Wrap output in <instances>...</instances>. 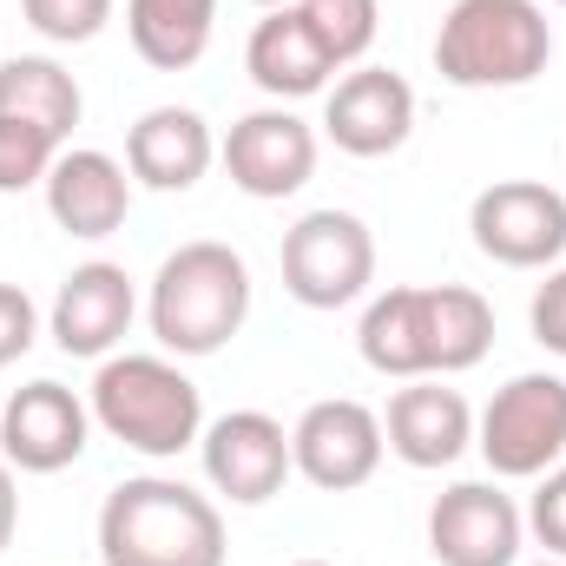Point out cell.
Segmentation results:
<instances>
[{
    "label": "cell",
    "instance_id": "8fae6325",
    "mask_svg": "<svg viewBox=\"0 0 566 566\" xmlns=\"http://www.w3.org/2000/svg\"><path fill=\"white\" fill-rule=\"evenodd\" d=\"M218 158L244 198H296L316 178V126L290 106H258L224 133Z\"/></svg>",
    "mask_w": 566,
    "mask_h": 566
},
{
    "label": "cell",
    "instance_id": "ac0fdd59",
    "mask_svg": "<svg viewBox=\"0 0 566 566\" xmlns=\"http://www.w3.org/2000/svg\"><path fill=\"white\" fill-rule=\"evenodd\" d=\"M244 73L283 106V99L323 93L329 73H336V60L323 53V40L310 33V20H303L296 7H271V13L251 27V40H244Z\"/></svg>",
    "mask_w": 566,
    "mask_h": 566
},
{
    "label": "cell",
    "instance_id": "52a82bcc",
    "mask_svg": "<svg viewBox=\"0 0 566 566\" xmlns=\"http://www.w3.org/2000/svg\"><path fill=\"white\" fill-rule=\"evenodd\" d=\"M474 251L507 271H547L566 258V191L541 178H501L468 205Z\"/></svg>",
    "mask_w": 566,
    "mask_h": 566
},
{
    "label": "cell",
    "instance_id": "7a4b0ae2",
    "mask_svg": "<svg viewBox=\"0 0 566 566\" xmlns=\"http://www.w3.org/2000/svg\"><path fill=\"white\" fill-rule=\"evenodd\" d=\"M145 316L165 356H218L251 316V264L218 238H191L158 264Z\"/></svg>",
    "mask_w": 566,
    "mask_h": 566
},
{
    "label": "cell",
    "instance_id": "5b68a950",
    "mask_svg": "<svg viewBox=\"0 0 566 566\" xmlns=\"http://www.w3.org/2000/svg\"><path fill=\"white\" fill-rule=\"evenodd\" d=\"M283 290L303 303V310H343L356 296H369L376 283V231L356 218V211H303L290 231H283Z\"/></svg>",
    "mask_w": 566,
    "mask_h": 566
},
{
    "label": "cell",
    "instance_id": "4316f807",
    "mask_svg": "<svg viewBox=\"0 0 566 566\" xmlns=\"http://www.w3.org/2000/svg\"><path fill=\"white\" fill-rule=\"evenodd\" d=\"M33 336H40V310H33V296H27L20 283H0V369L20 363V356L33 349Z\"/></svg>",
    "mask_w": 566,
    "mask_h": 566
},
{
    "label": "cell",
    "instance_id": "2e32d148",
    "mask_svg": "<svg viewBox=\"0 0 566 566\" xmlns=\"http://www.w3.org/2000/svg\"><path fill=\"white\" fill-rule=\"evenodd\" d=\"M46 211H53V224H60L66 238L99 244V238H113V231L126 224V211H133V171H126L113 151H93V145L60 151L53 171H46Z\"/></svg>",
    "mask_w": 566,
    "mask_h": 566
},
{
    "label": "cell",
    "instance_id": "603a6c76",
    "mask_svg": "<svg viewBox=\"0 0 566 566\" xmlns=\"http://www.w3.org/2000/svg\"><path fill=\"white\" fill-rule=\"evenodd\" d=\"M296 13L310 20V33L323 40V53L336 66H356L376 46V27H382L376 0H296Z\"/></svg>",
    "mask_w": 566,
    "mask_h": 566
},
{
    "label": "cell",
    "instance_id": "4dcf8cb0",
    "mask_svg": "<svg viewBox=\"0 0 566 566\" xmlns=\"http://www.w3.org/2000/svg\"><path fill=\"white\" fill-rule=\"evenodd\" d=\"M296 566H329V560H296Z\"/></svg>",
    "mask_w": 566,
    "mask_h": 566
},
{
    "label": "cell",
    "instance_id": "f1b7e54d",
    "mask_svg": "<svg viewBox=\"0 0 566 566\" xmlns=\"http://www.w3.org/2000/svg\"><path fill=\"white\" fill-rule=\"evenodd\" d=\"M13 527H20V488H13V461L0 454V554L13 541Z\"/></svg>",
    "mask_w": 566,
    "mask_h": 566
},
{
    "label": "cell",
    "instance_id": "484cf974",
    "mask_svg": "<svg viewBox=\"0 0 566 566\" xmlns=\"http://www.w3.org/2000/svg\"><path fill=\"white\" fill-rule=\"evenodd\" d=\"M527 527H534V541L547 547V560H566V461L541 474V488H534V501H527Z\"/></svg>",
    "mask_w": 566,
    "mask_h": 566
},
{
    "label": "cell",
    "instance_id": "d4e9b609",
    "mask_svg": "<svg viewBox=\"0 0 566 566\" xmlns=\"http://www.w3.org/2000/svg\"><path fill=\"white\" fill-rule=\"evenodd\" d=\"M20 13H27V27H33L40 40H53V46H86V40L106 33L113 0H20Z\"/></svg>",
    "mask_w": 566,
    "mask_h": 566
},
{
    "label": "cell",
    "instance_id": "9c48e42d",
    "mask_svg": "<svg viewBox=\"0 0 566 566\" xmlns=\"http://www.w3.org/2000/svg\"><path fill=\"white\" fill-rule=\"evenodd\" d=\"M205 454V481L231 501V507H264L271 494H283V481L296 474L290 461V428L264 409H231L198 434Z\"/></svg>",
    "mask_w": 566,
    "mask_h": 566
},
{
    "label": "cell",
    "instance_id": "ffe728a7",
    "mask_svg": "<svg viewBox=\"0 0 566 566\" xmlns=\"http://www.w3.org/2000/svg\"><path fill=\"white\" fill-rule=\"evenodd\" d=\"M86 99H80V80L46 60V53H13L0 60V119H20V126H40L66 145L73 126H80Z\"/></svg>",
    "mask_w": 566,
    "mask_h": 566
},
{
    "label": "cell",
    "instance_id": "3957f363",
    "mask_svg": "<svg viewBox=\"0 0 566 566\" xmlns=\"http://www.w3.org/2000/svg\"><path fill=\"white\" fill-rule=\"evenodd\" d=\"M554 60V20L541 0H454L434 33V73L461 93H507Z\"/></svg>",
    "mask_w": 566,
    "mask_h": 566
},
{
    "label": "cell",
    "instance_id": "5bb4252c",
    "mask_svg": "<svg viewBox=\"0 0 566 566\" xmlns=\"http://www.w3.org/2000/svg\"><path fill=\"white\" fill-rule=\"evenodd\" d=\"M133 316H139V290L126 277V264L93 258V264H73V271H66L53 310H46V329H53V343H60L66 356L106 363V356L126 343Z\"/></svg>",
    "mask_w": 566,
    "mask_h": 566
},
{
    "label": "cell",
    "instance_id": "cb8c5ba5",
    "mask_svg": "<svg viewBox=\"0 0 566 566\" xmlns=\"http://www.w3.org/2000/svg\"><path fill=\"white\" fill-rule=\"evenodd\" d=\"M60 151H66V145L53 139V133L20 126V119H0V191H33V185H46V171H53Z\"/></svg>",
    "mask_w": 566,
    "mask_h": 566
},
{
    "label": "cell",
    "instance_id": "6da1fadb",
    "mask_svg": "<svg viewBox=\"0 0 566 566\" xmlns=\"http://www.w3.org/2000/svg\"><path fill=\"white\" fill-rule=\"evenodd\" d=\"M224 514L211 494L171 481V474H133L99 507V560L106 566H224Z\"/></svg>",
    "mask_w": 566,
    "mask_h": 566
},
{
    "label": "cell",
    "instance_id": "4fadbf2b",
    "mask_svg": "<svg viewBox=\"0 0 566 566\" xmlns=\"http://www.w3.org/2000/svg\"><path fill=\"white\" fill-rule=\"evenodd\" d=\"M323 133L349 158H389L416 133V86L389 66H356L323 99Z\"/></svg>",
    "mask_w": 566,
    "mask_h": 566
},
{
    "label": "cell",
    "instance_id": "30bf717a",
    "mask_svg": "<svg viewBox=\"0 0 566 566\" xmlns=\"http://www.w3.org/2000/svg\"><path fill=\"white\" fill-rule=\"evenodd\" d=\"M521 541H527V514L494 481H454L428 507V554L441 566H514Z\"/></svg>",
    "mask_w": 566,
    "mask_h": 566
},
{
    "label": "cell",
    "instance_id": "83f0119b",
    "mask_svg": "<svg viewBox=\"0 0 566 566\" xmlns=\"http://www.w3.org/2000/svg\"><path fill=\"white\" fill-rule=\"evenodd\" d=\"M527 323H534V343H541V349L566 356V264H560V271H547V283L534 290Z\"/></svg>",
    "mask_w": 566,
    "mask_h": 566
},
{
    "label": "cell",
    "instance_id": "f546056e",
    "mask_svg": "<svg viewBox=\"0 0 566 566\" xmlns=\"http://www.w3.org/2000/svg\"><path fill=\"white\" fill-rule=\"evenodd\" d=\"M251 7H264V13H271V7H296V0H251Z\"/></svg>",
    "mask_w": 566,
    "mask_h": 566
},
{
    "label": "cell",
    "instance_id": "44dd1931",
    "mask_svg": "<svg viewBox=\"0 0 566 566\" xmlns=\"http://www.w3.org/2000/svg\"><path fill=\"white\" fill-rule=\"evenodd\" d=\"M218 27V0H126V33L133 53L158 73H185L205 60Z\"/></svg>",
    "mask_w": 566,
    "mask_h": 566
},
{
    "label": "cell",
    "instance_id": "d6986e66",
    "mask_svg": "<svg viewBox=\"0 0 566 566\" xmlns=\"http://www.w3.org/2000/svg\"><path fill=\"white\" fill-rule=\"evenodd\" d=\"M416 323L428 376H461L494 349V303L468 283H416Z\"/></svg>",
    "mask_w": 566,
    "mask_h": 566
},
{
    "label": "cell",
    "instance_id": "7402d4cb",
    "mask_svg": "<svg viewBox=\"0 0 566 566\" xmlns=\"http://www.w3.org/2000/svg\"><path fill=\"white\" fill-rule=\"evenodd\" d=\"M356 349H363V363H369L376 376H396V382L428 376L422 323H416V283H389L382 296H369L363 329H356Z\"/></svg>",
    "mask_w": 566,
    "mask_h": 566
},
{
    "label": "cell",
    "instance_id": "7c38bea8",
    "mask_svg": "<svg viewBox=\"0 0 566 566\" xmlns=\"http://www.w3.org/2000/svg\"><path fill=\"white\" fill-rule=\"evenodd\" d=\"M86 441H93V409L53 376L13 389L0 402V454L20 474H60L86 454Z\"/></svg>",
    "mask_w": 566,
    "mask_h": 566
},
{
    "label": "cell",
    "instance_id": "ba28073f",
    "mask_svg": "<svg viewBox=\"0 0 566 566\" xmlns=\"http://www.w3.org/2000/svg\"><path fill=\"white\" fill-rule=\"evenodd\" d=\"M389 441H382V416L356 396H329V402H310L296 428H290V461L310 488L323 494H349L363 481H376Z\"/></svg>",
    "mask_w": 566,
    "mask_h": 566
},
{
    "label": "cell",
    "instance_id": "d6a6232c",
    "mask_svg": "<svg viewBox=\"0 0 566 566\" xmlns=\"http://www.w3.org/2000/svg\"><path fill=\"white\" fill-rule=\"evenodd\" d=\"M554 7H566V0H554Z\"/></svg>",
    "mask_w": 566,
    "mask_h": 566
},
{
    "label": "cell",
    "instance_id": "9a60e30c",
    "mask_svg": "<svg viewBox=\"0 0 566 566\" xmlns=\"http://www.w3.org/2000/svg\"><path fill=\"white\" fill-rule=\"evenodd\" d=\"M382 441L402 468H454L468 448H474V409L461 389L416 376L389 396V416H382Z\"/></svg>",
    "mask_w": 566,
    "mask_h": 566
},
{
    "label": "cell",
    "instance_id": "8992f818",
    "mask_svg": "<svg viewBox=\"0 0 566 566\" xmlns=\"http://www.w3.org/2000/svg\"><path fill=\"white\" fill-rule=\"evenodd\" d=\"M474 448L501 481H541L547 468H560L566 454V376L554 369H527L507 389H494V402L474 422Z\"/></svg>",
    "mask_w": 566,
    "mask_h": 566
},
{
    "label": "cell",
    "instance_id": "e0dca14e",
    "mask_svg": "<svg viewBox=\"0 0 566 566\" xmlns=\"http://www.w3.org/2000/svg\"><path fill=\"white\" fill-rule=\"evenodd\" d=\"M211 158H218V139L191 106H151L126 133V171L145 191H191L211 171Z\"/></svg>",
    "mask_w": 566,
    "mask_h": 566
},
{
    "label": "cell",
    "instance_id": "1f68e13d",
    "mask_svg": "<svg viewBox=\"0 0 566 566\" xmlns=\"http://www.w3.org/2000/svg\"><path fill=\"white\" fill-rule=\"evenodd\" d=\"M534 566H566V560H534Z\"/></svg>",
    "mask_w": 566,
    "mask_h": 566
},
{
    "label": "cell",
    "instance_id": "277c9868",
    "mask_svg": "<svg viewBox=\"0 0 566 566\" xmlns=\"http://www.w3.org/2000/svg\"><path fill=\"white\" fill-rule=\"evenodd\" d=\"M86 409H93V428H106L113 441L151 461H171L205 434V396L171 356H106Z\"/></svg>",
    "mask_w": 566,
    "mask_h": 566
}]
</instances>
